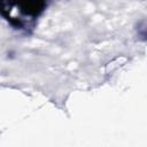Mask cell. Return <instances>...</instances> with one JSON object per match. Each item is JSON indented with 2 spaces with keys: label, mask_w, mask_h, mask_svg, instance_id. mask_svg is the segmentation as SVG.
I'll use <instances>...</instances> for the list:
<instances>
[{
  "label": "cell",
  "mask_w": 147,
  "mask_h": 147,
  "mask_svg": "<svg viewBox=\"0 0 147 147\" xmlns=\"http://www.w3.org/2000/svg\"><path fill=\"white\" fill-rule=\"evenodd\" d=\"M46 0H1V13L16 28H28L44 10Z\"/></svg>",
  "instance_id": "obj_1"
}]
</instances>
